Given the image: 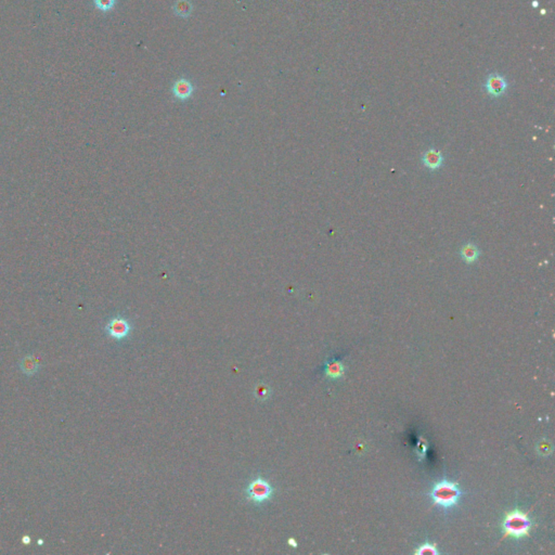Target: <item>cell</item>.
Wrapping results in <instances>:
<instances>
[{
	"instance_id": "19",
	"label": "cell",
	"mask_w": 555,
	"mask_h": 555,
	"mask_svg": "<svg viewBox=\"0 0 555 555\" xmlns=\"http://www.w3.org/2000/svg\"><path fill=\"white\" fill-rule=\"evenodd\" d=\"M38 544H39V545L44 544V540H42V539H39V540H38Z\"/></svg>"
},
{
	"instance_id": "10",
	"label": "cell",
	"mask_w": 555,
	"mask_h": 555,
	"mask_svg": "<svg viewBox=\"0 0 555 555\" xmlns=\"http://www.w3.org/2000/svg\"><path fill=\"white\" fill-rule=\"evenodd\" d=\"M481 255L480 249L473 243H466L460 250V256L466 264H474Z\"/></svg>"
},
{
	"instance_id": "9",
	"label": "cell",
	"mask_w": 555,
	"mask_h": 555,
	"mask_svg": "<svg viewBox=\"0 0 555 555\" xmlns=\"http://www.w3.org/2000/svg\"><path fill=\"white\" fill-rule=\"evenodd\" d=\"M20 369L25 375L32 376L39 371L41 365L38 364L37 360L32 356V354H26V356L23 357L20 361Z\"/></svg>"
},
{
	"instance_id": "5",
	"label": "cell",
	"mask_w": 555,
	"mask_h": 555,
	"mask_svg": "<svg viewBox=\"0 0 555 555\" xmlns=\"http://www.w3.org/2000/svg\"><path fill=\"white\" fill-rule=\"evenodd\" d=\"M485 89L492 98H499L505 94L507 89V82L505 77L498 73L490 74L486 80Z\"/></svg>"
},
{
	"instance_id": "1",
	"label": "cell",
	"mask_w": 555,
	"mask_h": 555,
	"mask_svg": "<svg viewBox=\"0 0 555 555\" xmlns=\"http://www.w3.org/2000/svg\"><path fill=\"white\" fill-rule=\"evenodd\" d=\"M429 497L435 505L449 510L459 503L462 491L456 483L443 480L435 484L429 492Z\"/></svg>"
},
{
	"instance_id": "2",
	"label": "cell",
	"mask_w": 555,
	"mask_h": 555,
	"mask_svg": "<svg viewBox=\"0 0 555 555\" xmlns=\"http://www.w3.org/2000/svg\"><path fill=\"white\" fill-rule=\"evenodd\" d=\"M533 527V521L527 513L521 510L508 512L502 522V529L504 537H512L513 539H522L527 537Z\"/></svg>"
},
{
	"instance_id": "16",
	"label": "cell",
	"mask_w": 555,
	"mask_h": 555,
	"mask_svg": "<svg viewBox=\"0 0 555 555\" xmlns=\"http://www.w3.org/2000/svg\"><path fill=\"white\" fill-rule=\"evenodd\" d=\"M552 450H553V447H552V444L548 441H543V442H540L538 444L537 446V451L539 454H541V456H550V454L552 453Z\"/></svg>"
},
{
	"instance_id": "7",
	"label": "cell",
	"mask_w": 555,
	"mask_h": 555,
	"mask_svg": "<svg viewBox=\"0 0 555 555\" xmlns=\"http://www.w3.org/2000/svg\"><path fill=\"white\" fill-rule=\"evenodd\" d=\"M173 94L179 100H187L193 94V85L188 80H178L173 86Z\"/></svg>"
},
{
	"instance_id": "3",
	"label": "cell",
	"mask_w": 555,
	"mask_h": 555,
	"mask_svg": "<svg viewBox=\"0 0 555 555\" xmlns=\"http://www.w3.org/2000/svg\"><path fill=\"white\" fill-rule=\"evenodd\" d=\"M274 488L268 480L257 476L252 480L245 489V497L254 504H263L270 501L273 497Z\"/></svg>"
},
{
	"instance_id": "12",
	"label": "cell",
	"mask_w": 555,
	"mask_h": 555,
	"mask_svg": "<svg viewBox=\"0 0 555 555\" xmlns=\"http://www.w3.org/2000/svg\"><path fill=\"white\" fill-rule=\"evenodd\" d=\"M254 395L259 402H266L271 396V389L265 383H259L254 389Z\"/></svg>"
},
{
	"instance_id": "20",
	"label": "cell",
	"mask_w": 555,
	"mask_h": 555,
	"mask_svg": "<svg viewBox=\"0 0 555 555\" xmlns=\"http://www.w3.org/2000/svg\"><path fill=\"white\" fill-rule=\"evenodd\" d=\"M533 6L536 8V7L539 6V3H538V2H534V3H533Z\"/></svg>"
},
{
	"instance_id": "11",
	"label": "cell",
	"mask_w": 555,
	"mask_h": 555,
	"mask_svg": "<svg viewBox=\"0 0 555 555\" xmlns=\"http://www.w3.org/2000/svg\"><path fill=\"white\" fill-rule=\"evenodd\" d=\"M174 11L180 18H189L192 12V5L189 0H177L174 6Z\"/></svg>"
},
{
	"instance_id": "6",
	"label": "cell",
	"mask_w": 555,
	"mask_h": 555,
	"mask_svg": "<svg viewBox=\"0 0 555 555\" xmlns=\"http://www.w3.org/2000/svg\"><path fill=\"white\" fill-rule=\"evenodd\" d=\"M422 162L430 171H437V169L442 167L444 163V156L439 151L435 149H429L423 154Z\"/></svg>"
},
{
	"instance_id": "15",
	"label": "cell",
	"mask_w": 555,
	"mask_h": 555,
	"mask_svg": "<svg viewBox=\"0 0 555 555\" xmlns=\"http://www.w3.org/2000/svg\"><path fill=\"white\" fill-rule=\"evenodd\" d=\"M427 447H428L427 442L425 441V439L420 437L418 446H416V457L419 458V461H422L424 458H425Z\"/></svg>"
},
{
	"instance_id": "13",
	"label": "cell",
	"mask_w": 555,
	"mask_h": 555,
	"mask_svg": "<svg viewBox=\"0 0 555 555\" xmlns=\"http://www.w3.org/2000/svg\"><path fill=\"white\" fill-rule=\"evenodd\" d=\"M415 554L418 555H437L438 551L435 544H431L428 542L423 543L420 545L418 549L415 550Z\"/></svg>"
},
{
	"instance_id": "17",
	"label": "cell",
	"mask_w": 555,
	"mask_h": 555,
	"mask_svg": "<svg viewBox=\"0 0 555 555\" xmlns=\"http://www.w3.org/2000/svg\"><path fill=\"white\" fill-rule=\"evenodd\" d=\"M288 543H289V545L292 546V548H294V549L297 548V541L295 540L294 538H290L288 540Z\"/></svg>"
},
{
	"instance_id": "8",
	"label": "cell",
	"mask_w": 555,
	"mask_h": 555,
	"mask_svg": "<svg viewBox=\"0 0 555 555\" xmlns=\"http://www.w3.org/2000/svg\"><path fill=\"white\" fill-rule=\"evenodd\" d=\"M325 374L329 379L337 380L344 375L345 368L343 362L337 359H330L325 364Z\"/></svg>"
},
{
	"instance_id": "18",
	"label": "cell",
	"mask_w": 555,
	"mask_h": 555,
	"mask_svg": "<svg viewBox=\"0 0 555 555\" xmlns=\"http://www.w3.org/2000/svg\"><path fill=\"white\" fill-rule=\"evenodd\" d=\"M22 541L24 544H29L30 543V537L29 536H23Z\"/></svg>"
},
{
	"instance_id": "4",
	"label": "cell",
	"mask_w": 555,
	"mask_h": 555,
	"mask_svg": "<svg viewBox=\"0 0 555 555\" xmlns=\"http://www.w3.org/2000/svg\"><path fill=\"white\" fill-rule=\"evenodd\" d=\"M105 331L106 334L112 337L113 340L122 341L129 336L130 332H132V325L126 318L117 315V317H114L107 322Z\"/></svg>"
},
{
	"instance_id": "14",
	"label": "cell",
	"mask_w": 555,
	"mask_h": 555,
	"mask_svg": "<svg viewBox=\"0 0 555 555\" xmlns=\"http://www.w3.org/2000/svg\"><path fill=\"white\" fill-rule=\"evenodd\" d=\"M115 3H116V0H95V6L99 10L107 12L113 9Z\"/></svg>"
}]
</instances>
